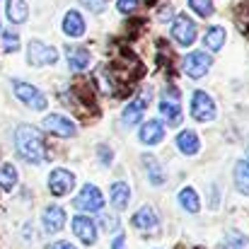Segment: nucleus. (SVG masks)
Segmentation results:
<instances>
[{"mask_svg": "<svg viewBox=\"0 0 249 249\" xmlns=\"http://www.w3.org/2000/svg\"><path fill=\"white\" fill-rule=\"evenodd\" d=\"M15 148L17 153L27 160V162H34V165H41L46 162V143H44V136L39 128L29 126V124H22L15 128Z\"/></svg>", "mask_w": 249, "mask_h": 249, "instance_id": "nucleus-1", "label": "nucleus"}, {"mask_svg": "<svg viewBox=\"0 0 249 249\" xmlns=\"http://www.w3.org/2000/svg\"><path fill=\"white\" fill-rule=\"evenodd\" d=\"M160 111L169 121V126H179L181 121V94L174 85H167L160 97Z\"/></svg>", "mask_w": 249, "mask_h": 249, "instance_id": "nucleus-2", "label": "nucleus"}, {"mask_svg": "<svg viewBox=\"0 0 249 249\" xmlns=\"http://www.w3.org/2000/svg\"><path fill=\"white\" fill-rule=\"evenodd\" d=\"M191 116L201 124H208V121L215 119V102L203 89L194 92V97H191Z\"/></svg>", "mask_w": 249, "mask_h": 249, "instance_id": "nucleus-3", "label": "nucleus"}, {"mask_svg": "<svg viewBox=\"0 0 249 249\" xmlns=\"http://www.w3.org/2000/svg\"><path fill=\"white\" fill-rule=\"evenodd\" d=\"M27 61L32 63V66H53L56 61H58V51L53 49V46H49V44H44V41H29V46H27Z\"/></svg>", "mask_w": 249, "mask_h": 249, "instance_id": "nucleus-4", "label": "nucleus"}, {"mask_svg": "<svg viewBox=\"0 0 249 249\" xmlns=\"http://www.w3.org/2000/svg\"><path fill=\"white\" fill-rule=\"evenodd\" d=\"M12 89H15V94H17V99L19 102H24L27 107H32V109H36V111H41V109H46V97L34 87V85L29 83H22V80H12Z\"/></svg>", "mask_w": 249, "mask_h": 249, "instance_id": "nucleus-5", "label": "nucleus"}, {"mask_svg": "<svg viewBox=\"0 0 249 249\" xmlns=\"http://www.w3.org/2000/svg\"><path fill=\"white\" fill-rule=\"evenodd\" d=\"M172 39L179 46H191L196 41V24L191 17L186 15H177V19L172 22Z\"/></svg>", "mask_w": 249, "mask_h": 249, "instance_id": "nucleus-6", "label": "nucleus"}, {"mask_svg": "<svg viewBox=\"0 0 249 249\" xmlns=\"http://www.w3.org/2000/svg\"><path fill=\"white\" fill-rule=\"evenodd\" d=\"M73 206L78 211H85V213H94L104 206V198H102V191L94 186V184H85L78 194V198L73 201Z\"/></svg>", "mask_w": 249, "mask_h": 249, "instance_id": "nucleus-7", "label": "nucleus"}, {"mask_svg": "<svg viewBox=\"0 0 249 249\" xmlns=\"http://www.w3.org/2000/svg\"><path fill=\"white\" fill-rule=\"evenodd\" d=\"M73 186H75L73 172H68V169H53L49 174V191L53 196H66V194L73 191Z\"/></svg>", "mask_w": 249, "mask_h": 249, "instance_id": "nucleus-8", "label": "nucleus"}, {"mask_svg": "<svg viewBox=\"0 0 249 249\" xmlns=\"http://www.w3.org/2000/svg\"><path fill=\"white\" fill-rule=\"evenodd\" d=\"M208 71H211V58H208L203 51H194V53H189V56L184 58V73H186L189 78L198 80V78H203Z\"/></svg>", "mask_w": 249, "mask_h": 249, "instance_id": "nucleus-9", "label": "nucleus"}, {"mask_svg": "<svg viewBox=\"0 0 249 249\" xmlns=\"http://www.w3.org/2000/svg\"><path fill=\"white\" fill-rule=\"evenodd\" d=\"M148 102H150V89H143L133 102H128V107L124 109V124L126 126H133L138 121H143V114L148 109Z\"/></svg>", "mask_w": 249, "mask_h": 249, "instance_id": "nucleus-10", "label": "nucleus"}, {"mask_svg": "<svg viewBox=\"0 0 249 249\" xmlns=\"http://www.w3.org/2000/svg\"><path fill=\"white\" fill-rule=\"evenodd\" d=\"M44 128L51 133V136H58V138H73L75 136V124L61 114H49L44 119Z\"/></svg>", "mask_w": 249, "mask_h": 249, "instance_id": "nucleus-11", "label": "nucleus"}, {"mask_svg": "<svg viewBox=\"0 0 249 249\" xmlns=\"http://www.w3.org/2000/svg\"><path fill=\"white\" fill-rule=\"evenodd\" d=\"M41 223H44V230L49 235H56L66 225V211L61 206H46L44 213H41Z\"/></svg>", "mask_w": 249, "mask_h": 249, "instance_id": "nucleus-12", "label": "nucleus"}, {"mask_svg": "<svg viewBox=\"0 0 249 249\" xmlns=\"http://www.w3.org/2000/svg\"><path fill=\"white\" fill-rule=\"evenodd\" d=\"M73 232L80 237L83 245H94V240H97V225L87 215H75L73 218Z\"/></svg>", "mask_w": 249, "mask_h": 249, "instance_id": "nucleus-13", "label": "nucleus"}, {"mask_svg": "<svg viewBox=\"0 0 249 249\" xmlns=\"http://www.w3.org/2000/svg\"><path fill=\"white\" fill-rule=\"evenodd\" d=\"M141 143H145V145H158L162 138H165V126H162V121H158V119H150V121H145L143 126H141Z\"/></svg>", "mask_w": 249, "mask_h": 249, "instance_id": "nucleus-14", "label": "nucleus"}, {"mask_svg": "<svg viewBox=\"0 0 249 249\" xmlns=\"http://www.w3.org/2000/svg\"><path fill=\"white\" fill-rule=\"evenodd\" d=\"M109 201H111V206H114L116 211L128 208V201H131V189H128V184H126V181L111 184V189H109Z\"/></svg>", "mask_w": 249, "mask_h": 249, "instance_id": "nucleus-15", "label": "nucleus"}, {"mask_svg": "<svg viewBox=\"0 0 249 249\" xmlns=\"http://www.w3.org/2000/svg\"><path fill=\"white\" fill-rule=\"evenodd\" d=\"M63 32L71 36V39H78V36H83L85 34V19L80 12H75V10H71V12H66V17H63Z\"/></svg>", "mask_w": 249, "mask_h": 249, "instance_id": "nucleus-16", "label": "nucleus"}, {"mask_svg": "<svg viewBox=\"0 0 249 249\" xmlns=\"http://www.w3.org/2000/svg\"><path fill=\"white\" fill-rule=\"evenodd\" d=\"M5 15H7V19H10L12 24H24L27 17H29V7H27L24 0H7Z\"/></svg>", "mask_w": 249, "mask_h": 249, "instance_id": "nucleus-17", "label": "nucleus"}, {"mask_svg": "<svg viewBox=\"0 0 249 249\" xmlns=\"http://www.w3.org/2000/svg\"><path fill=\"white\" fill-rule=\"evenodd\" d=\"M66 58H68L71 71H85L89 66V51L83 49V46H68Z\"/></svg>", "mask_w": 249, "mask_h": 249, "instance_id": "nucleus-18", "label": "nucleus"}, {"mask_svg": "<svg viewBox=\"0 0 249 249\" xmlns=\"http://www.w3.org/2000/svg\"><path fill=\"white\" fill-rule=\"evenodd\" d=\"M177 148L184 153V155H196L201 150V141L194 131H181L177 136Z\"/></svg>", "mask_w": 249, "mask_h": 249, "instance_id": "nucleus-19", "label": "nucleus"}, {"mask_svg": "<svg viewBox=\"0 0 249 249\" xmlns=\"http://www.w3.org/2000/svg\"><path fill=\"white\" fill-rule=\"evenodd\" d=\"M133 225H136L138 230H155V228H158V215H155V211H153L150 206H143V208L133 215Z\"/></svg>", "mask_w": 249, "mask_h": 249, "instance_id": "nucleus-20", "label": "nucleus"}, {"mask_svg": "<svg viewBox=\"0 0 249 249\" xmlns=\"http://www.w3.org/2000/svg\"><path fill=\"white\" fill-rule=\"evenodd\" d=\"M143 165H145V172H148V179L153 186H160L165 181V172H162V165L158 162V158L153 155H143Z\"/></svg>", "mask_w": 249, "mask_h": 249, "instance_id": "nucleus-21", "label": "nucleus"}, {"mask_svg": "<svg viewBox=\"0 0 249 249\" xmlns=\"http://www.w3.org/2000/svg\"><path fill=\"white\" fill-rule=\"evenodd\" d=\"M225 39H228V34H225L223 27H211V29L203 34V44H206L211 51H220L223 44H225Z\"/></svg>", "mask_w": 249, "mask_h": 249, "instance_id": "nucleus-22", "label": "nucleus"}, {"mask_svg": "<svg viewBox=\"0 0 249 249\" xmlns=\"http://www.w3.org/2000/svg\"><path fill=\"white\" fill-rule=\"evenodd\" d=\"M235 186H237L240 194L249 196V167L245 160H240V162L235 165Z\"/></svg>", "mask_w": 249, "mask_h": 249, "instance_id": "nucleus-23", "label": "nucleus"}, {"mask_svg": "<svg viewBox=\"0 0 249 249\" xmlns=\"http://www.w3.org/2000/svg\"><path fill=\"white\" fill-rule=\"evenodd\" d=\"M179 203H181V208L189 211V213H198V208H201V201H198L196 191L189 189V186L179 191Z\"/></svg>", "mask_w": 249, "mask_h": 249, "instance_id": "nucleus-24", "label": "nucleus"}, {"mask_svg": "<svg viewBox=\"0 0 249 249\" xmlns=\"http://www.w3.org/2000/svg\"><path fill=\"white\" fill-rule=\"evenodd\" d=\"M15 184H17V169L10 162H2L0 165V186L2 189H12Z\"/></svg>", "mask_w": 249, "mask_h": 249, "instance_id": "nucleus-25", "label": "nucleus"}, {"mask_svg": "<svg viewBox=\"0 0 249 249\" xmlns=\"http://www.w3.org/2000/svg\"><path fill=\"white\" fill-rule=\"evenodd\" d=\"M225 240H228V249H249V237H245L237 230H230Z\"/></svg>", "mask_w": 249, "mask_h": 249, "instance_id": "nucleus-26", "label": "nucleus"}, {"mask_svg": "<svg viewBox=\"0 0 249 249\" xmlns=\"http://www.w3.org/2000/svg\"><path fill=\"white\" fill-rule=\"evenodd\" d=\"M189 7L196 12V15H201V17H211L213 15V0H189Z\"/></svg>", "mask_w": 249, "mask_h": 249, "instance_id": "nucleus-27", "label": "nucleus"}, {"mask_svg": "<svg viewBox=\"0 0 249 249\" xmlns=\"http://www.w3.org/2000/svg\"><path fill=\"white\" fill-rule=\"evenodd\" d=\"M17 49H19V36H17L15 32L5 29V32H2V51L12 53V51H17Z\"/></svg>", "mask_w": 249, "mask_h": 249, "instance_id": "nucleus-28", "label": "nucleus"}, {"mask_svg": "<svg viewBox=\"0 0 249 249\" xmlns=\"http://www.w3.org/2000/svg\"><path fill=\"white\" fill-rule=\"evenodd\" d=\"M97 155H99V162H102L104 167L111 165V158H114V153H111L107 145H99V148H97Z\"/></svg>", "mask_w": 249, "mask_h": 249, "instance_id": "nucleus-29", "label": "nucleus"}, {"mask_svg": "<svg viewBox=\"0 0 249 249\" xmlns=\"http://www.w3.org/2000/svg\"><path fill=\"white\" fill-rule=\"evenodd\" d=\"M99 223H102V228H104V230H116V228H119V220H116L114 215H102V218H99Z\"/></svg>", "mask_w": 249, "mask_h": 249, "instance_id": "nucleus-30", "label": "nucleus"}, {"mask_svg": "<svg viewBox=\"0 0 249 249\" xmlns=\"http://www.w3.org/2000/svg\"><path fill=\"white\" fill-rule=\"evenodd\" d=\"M116 5H119V12H124V15H128V12H133V10H136V5H138V0H119Z\"/></svg>", "mask_w": 249, "mask_h": 249, "instance_id": "nucleus-31", "label": "nucleus"}, {"mask_svg": "<svg viewBox=\"0 0 249 249\" xmlns=\"http://www.w3.org/2000/svg\"><path fill=\"white\" fill-rule=\"evenodd\" d=\"M80 2L92 12H102L104 10V0H80Z\"/></svg>", "mask_w": 249, "mask_h": 249, "instance_id": "nucleus-32", "label": "nucleus"}, {"mask_svg": "<svg viewBox=\"0 0 249 249\" xmlns=\"http://www.w3.org/2000/svg\"><path fill=\"white\" fill-rule=\"evenodd\" d=\"M111 249H124V235H119V237L114 240V245H111Z\"/></svg>", "mask_w": 249, "mask_h": 249, "instance_id": "nucleus-33", "label": "nucleus"}, {"mask_svg": "<svg viewBox=\"0 0 249 249\" xmlns=\"http://www.w3.org/2000/svg\"><path fill=\"white\" fill-rule=\"evenodd\" d=\"M53 249H75V247H73L71 242H56V245H53Z\"/></svg>", "mask_w": 249, "mask_h": 249, "instance_id": "nucleus-34", "label": "nucleus"}, {"mask_svg": "<svg viewBox=\"0 0 249 249\" xmlns=\"http://www.w3.org/2000/svg\"><path fill=\"white\" fill-rule=\"evenodd\" d=\"M245 162H247V167H249V150H247V160H245Z\"/></svg>", "mask_w": 249, "mask_h": 249, "instance_id": "nucleus-35", "label": "nucleus"}, {"mask_svg": "<svg viewBox=\"0 0 249 249\" xmlns=\"http://www.w3.org/2000/svg\"><path fill=\"white\" fill-rule=\"evenodd\" d=\"M150 2H155V0H150Z\"/></svg>", "mask_w": 249, "mask_h": 249, "instance_id": "nucleus-36", "label": "nucleus"}]
</instances>
